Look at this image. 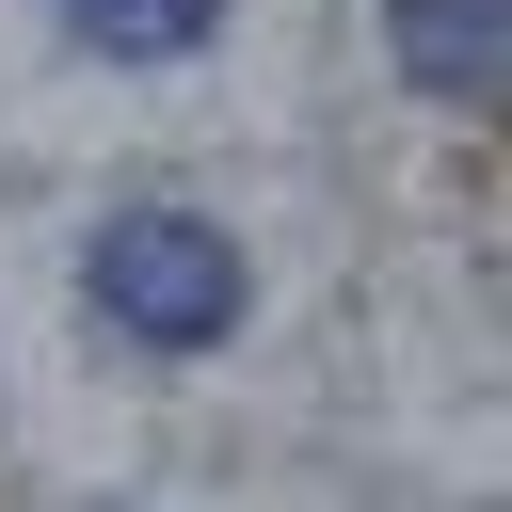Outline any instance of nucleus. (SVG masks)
I'll use <instances>...</instances> for the list:
<instances>
[{"label":"nucleus","mask_w":512,"mask_h":512,"mask_svg":"<svg viewBox=\"0 0 512 512\" xmlns=\"http://www.w3.org/2000/svg\"><path fill=\"white\" fill-rule=\"evenodd\" d=\"M64 32H80L96 64H192V48L224 32V0H64Z\"/></svg>","instance_id":"7ed1b4c3"},{"label":"nucleus","mask_w":512,"mask_h":512,"mask_svg":"<svg viewBox=\"0 0 512 512\" xmlns=\"http://www.w3.org/2000/svg\"><path fill=\"white\" fill-rule=\"evenodd\" d=\"M80 304H96L128 352H224L240 304H256V272H240V240H224L208 208H112L96 256H80Z\"/></svg>","instance_id":"f257e3e1"},{"label":"nucleus","mask_w":512,"mask_h":512,"mask_svg":"<svg viewBox=\"0 0 512 512\" xmlns=\"http://www.w3.org/2000/svg\"><path fill=\"white\" fill-rule=\"evenodd\" d=\"M496 32H512V0H384V64L448 112H496Z\"/></svg>","instance_id":"f03ea898"}]
</instances>
